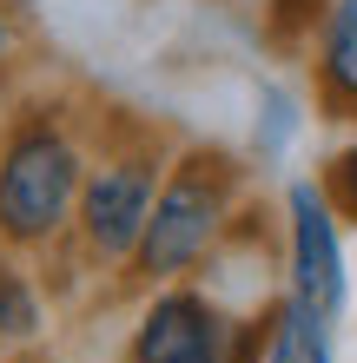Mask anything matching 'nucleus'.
<instances>
[{"label": "nucleus", "instance_id": "39448f33", "mask_svg": "<svg viewBox=\"0 0 357 363\" xmlns=\"http://www.w3.org/2000/svg\"><path fill=\"white\" fill-rule=\"evenodd\" d=\"M285 271H291V304L311 317L344 311V231L331 211L324 185H291L285 191Z\"/></svg>", "mask_w": 357, "mask_h": 363}, {"label": "nucleus", "instance_id": "6e6552de", "mask_svg": "<svg viewBox=\"0 0 357 363\" xmlns=\"http://www.w3.org/2000/svg\"><path fill=\"white\" fill-rule=\"evenodd\" d=\"M324 199H331V211H338V218H357V145L324 165Z\"/></svg>", "mask_w": 357, "mask_h": 363}, {"label": "nucleus", "instance_id": "f257e3e1", "mask_svg": "<svg viewBox=\"0 0 357 363\" xmlns=\"http://www.w3.org/2000/svg\"><path fill=\"white\" fill-rule=\"evenodd\" d=\"M87 139L67 106H20L0 133V251H53L73 231Z\"/></svg>", "mask_w": 357, "mask_h": 363}, {"label": "nucleus", "instance_id": "f03ea898", "mask_svg": "<svg viewBox=\"0 0 357 363\" xmlns=\"http://www.w3.org/2000/svg\"><path fill=\"white\" fill-rule=\"evenodd\" d=\"M232 211H238V159H225L219 145H185L159 179L153 218L133 251V277L139 284H185L225 245Z\"/></svg>", "mask_w": 357, "mask_h": 363}, {"label": "nucleus", "instance_id": "0eeeda50", "mask_svg": "<svg viewBox=\"0 0 357 363\" xmlns=\"http://www.w3.org/2000/svg\"><path fill=\"white\" fill-rule=\"evenodd\" d=\"M40 324H47V304H40V284L33 271L13 258V251H0V344H33Z\"/></svg>", "mask_w": 357, "mask_h": 363}, {"label": "nucleus", "instance_id": "20e7f679", "mask_svg": "<svg viewBox=\"0 0 357 363\" xmlns=\"http://www.w3.org/2000/svg\"><path fill=\"white\" fill-rule=\"evenodd\" d=\"M265 324L219 311L199 284H159L126 337V363H265Z\"/></svg>", "mask_w": 357, "mask_h": 363}, {"label": "nucleus", "instance_id": "7ed1b4c3", "mask_svg": "<svg viewBox=\"0 0 357 363\" xmlns=\"http://www.w3.org/2000/svg\"><path fill=\"white\" fill-rule=\"evenodd\" d=\"M159 179H165L159 145H106V152H93L79 205H73V231H67L79 245V258H93L99 271H133V251H139L145 218H153Z\"/></svg>", "mask_w": 357, "mask_h": 363}, {"label": "nucleus", "instance_id": "1a4fd4ad", "mask_svg": "<svg viewBox=\"0 0 357 363\" xmlns=\"http://www.w3.org/2000/svg\"><path fill=\"white\" fill-rule=\"evenodd\" d=\"M298 363H331V344H324V317L298 311Z\"/></svg>", "mask_w": 357, "mask_h": 363}, {"label": "nucleus", "instance_id": "423d86ee", "mask_svg": "<svg viewBox=\"0 0 357 363\" xmlns=\"http://www.w3.org/2000/svg\"><path fill=\"white\" fill-rule=\"evenodd\" d=\"M318 86L331 106H357V0H331L318 13Z\"/></svg>", "mask_w": 357, "mask_h": 363}, {"label": "nucleus", "instance_id": "9d476101", "mask_svg": "<svg viewBox=\"0 0 357 363\" xmlns=\"http://www.w3.org/2000/svg\"><path fill=\"white\" fill-rule=\"evenodd\" d=\"M7 53H13V20L0 13V67H7Z\"/></svg>", "mask_w": 357, "mask_h": 363}]
</instances>
